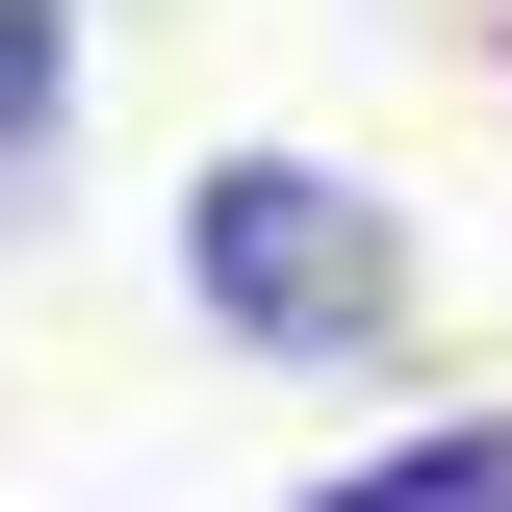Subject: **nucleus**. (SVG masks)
Segmentation results:
<instances>
[{"label": "nucleus", "mask_w": 512, "mask_h": 512, "mask_svg": "<svg viewBox=\"0 0 512 512\" xmlns=\"http://www.w3.org/2000/svg\"><path fill=\"white\" fill-rule=\"evenodd\" d=\"M410 282H436V256H410V205L384 180H333V154H205L180 180V308L231 333V359H282V384H359V359H410Z\"/></svg>", "instance_id": "1"}, {"label": "nucleus", "mask_w": 512, "mask_h": 512, "mask_svg": "<svg viewBox=\"0 0 512 512\" xmlns=\"http://www.w3.org/2000/svg\"><path fill=\"white\" fill-rule=\"evenodd\" d=\"M282 512H512V410H410V436H359L333 487H282Z\"/></svg>", "instance_id": "2"}, {"label": "nucleus", "mask_w": 512, "mask_h": 512, "mask_svg": "<svg viewBox=\"0 0 512 512\" xmlns=\"http://www.w3.org/2000/svg\"><path fill=\"white\" fill-rule=\"evenodd\" d=\"M77 180V0H0V205Z\"/></svg>", "instance_id": "3"}]
</instances>
